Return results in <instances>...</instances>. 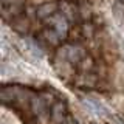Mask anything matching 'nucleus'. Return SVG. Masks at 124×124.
<instances>
[{
  "mask_svg": "<svg viewBox=\"0 0 124 124\" xmlns=\"http://www.w3.org/2000/svg\"><path fill=\"white\" fill-rule=\"evenodd\" d=\"M85 102L88 104V107L92 108L95 113H98V115H104V112H106V108H104V106L101 102H98L96 99H93V98H87L85 99Z\"/></svg>",
  "mask_w": 124,
  "mask_h": 124,
  "instance_id": "1",
  "label": "nucleus"
},
{
  "mask_svg": "<svg viewBox=\"0 0 124 124\" xmlns=\"http://www.w3.org/2000/svg\"><path fill=\"white\" fill-rule=\"evenodd\" d=\"M54 28H56L57 34H59V36H62V37L67 34V22L64 20V17L57 16V17H56V25H54Z\"/></svg>",
  "mask_w": 124,
  "mask_h": 124,
  "instance_id": "2",
  "label": "nucleus"
}]
</instances>
